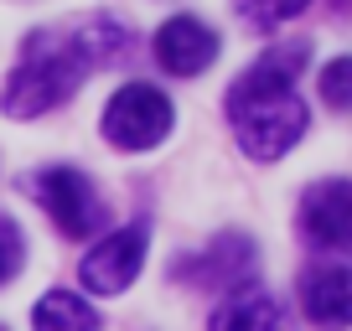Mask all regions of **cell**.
<instances>
[{"label":"cell","mask_w":352,"mask_h":331,"mask_svg":"<svg viewBox=\"0 0 352 331\" xmlns=\"http://www.w3.org/2000/svg\"><path fill=\"white\" fill-rule=\"evenodd\" d=\"M124 47H130V32L109 16H94L83 26H42V32L26 36L21 62L6 78L0 109L11 119H36V114L57 109L63 99H73L83 89V78L94 67L120 62Z\"/></svg>","instance_id":"obj_1"},{"label":"cell","mask_w":352,"mask_h":331,"mask_svg":"<svg viewBox=\"0 0 352 331\" xmlns=\"http://www.w3.org/2000/svg\"><path fill=\"white\" fill-rule=\"evenodd\" d=\"M306 67V47H275L228 89V119L243 155L280 161L306 135V99L296 93V73Z\"/></svg>","instance_id":"obj_2"},{"label":"cell","mask_w":352,"mask_h":331,"mask_svg":"<svg viewBox=\"0 0 352 331\" xmlns=\"http://www.w3.org/2000/svg\"><path fill=\"white\" fill-rule=\"evenodd\" d=\"M21 187L42 202L47 218H52L67 238H88V233L104 228L99 192H94V181H88L83 171H73V166H47V171H36V176L21 181Z\"/></svg>","instance_id":"obj_3"},{"label":"cell","mask_w":352,"mask_h":331,"mask_svg":"<svg viewBox=\"0 0 352 331\" xmlns=\"http://www.w3.org/2000/svg\"><path fill=\"white\" fill-rule=\"evenodd\" d=\"M171 99H166L161 89H151V83H124L120 93L109 99V109H104V135H109V145H120V150H151V145H161L166 135H171Z\"/></svg>","instance_id":"obj_4"},{"label":"cell","mask_w":352,"mask_h":331,"mask_svg":"<svg viewBox=\"0 0 352 331\" xmlns=\"http://www.w3.org/2000/svg\"><path fill=\"white\" fill-rule=\"evenodd\" d=\"M145 238H151L145 222H130V228H114L109 238H99L94 249H88L83 269H78L83 285L94 290V295H120V290L140 275V264H145Z\"/></svg>","instance_id":"obj_5"},{"label":"cell","mask_w":352,"mask_h":331,"mask_svg":"<svg viewBox=\"0 0 352 331\" xmlns=\"http://www.w3.org/2000/svg\"><path fill=\"white\" fill-rule=\"evenodd\" d=\"M300 228L321 249H352V181L331 176L306 187L300 197Z\"/></svg>","instance_id":"obj_6"},{"label":"cell","mask_w":352,"mask_h":331,"mask_svg":"<svg viewBox=\"0 0 352 331\" xmlns=\"http://www.w3.org/2000/svg\"><path fill=\"white\" fill-rule=\"evenodd\" d=\"M212 57H218V32L197 16H171L155 32V62L176 78H197L202 67H212Z\"/></svg>","instance_id":"obj_7"},{"label":"cell","mask_w":352,"mask_h":331,"mask_svg":"<svg viewBox=\"0 0 352 331\" xmlns=\"http://www.w3.org/2000/svg\"><path fill=\"white\" fill-rule=\"evenodd\" d=\"M300 306L321 331H347L352 326V269L347 264H321L300 279Z\"/></svg>","instance_id":"obj_8"},{"label":"cell","mask_w":352,"mask_h":331,"mask_svg":"<svg viewBox=\"0 0 352 331\" xmlns=\"http://www.w3.org/2000/svg\"><path fill=\"white\" fill-rule=\"evenodd\" d=\"M212 331H290V310L280 295L243 285V290H228L223 306L212 310Z\"/></svg>","instance_id":"obj_9"},{"label":"cell","mask_w":352,"mask_h":331,"mask_svg":"<svg viewBox=\"0 0 352 331\" xmlns=\"http://www.w3.org/2000/svg\"><path fill=\"white\" fill-rule=\"evenodd\" d=\"M249 269H254V243L239 238V233H223L208 254L192 259L182 275H192L197 285H223V290H228L233 279H249Z\"/></svg>","instance_id":"obj_10"},{"label":"cell","mask_w":352,"mask_h":331,"mask_svg":"<svg viewBox=\"0 0 352 331\" xmlns=\"http://www.w3.org/2000/svg\"><path fill=\"white\" fill-rule=\"evenodd\" d=\"M32 326L36 331H99L104 321L83 295H73V290H47V295L36 300V310H32Z\"/></svg>","instance_id":"obj_11"},{"label":"cell","mask_w":352,"mask_h":331,"mask_svg":"<svg viewBox=\"0 0 352 331\" xmlns=\"http://www.w3.org/2000/svg\"><path fill=\"white\" fill-rule=\"evenodd\" d=\"M306 5H311V0H239V16L249 26H259V32H275V26L296 21Z\"/></svg>","instance_id":"obj_12"},{"label":"cell","mask_w":352,"mask_h":331,"mask_svg":"<svg viewBox=\"0 0 352 331\" xmlns=\"http://www.w3.org/2000/svg\"><path fill=\"white\" fill-rule=\"evenodd\" d=\"M321 99L331 109H352V57H337L321 67Z\"/></svg>","instance_id":"obj_13"},{"label":"cell","mask_w":352,"mask_h":331,"mask_svg":"<svg viewBox=\"0 0 352 331\" xmlns=\"http://www.w3.org/2000/svg\"><path fill=\"white\" fill-rule=\"evenodd\" d=\"M21 259H26V238H21V228H16L6 212H0V285L21 269Z\"/></svg>","instance_id":"obj_14"},{"label":"cell","mask_w":352,"mask_h":331,"mask_svg":"<svg viewBox=\"0 0 352 331\" xmlns=\"http://www.w3.org/2000/svg\"><path fill=\"white\" fill-rule=\"evenodd\" d=\"M0 331H6V326H0Z\"/></svg>","instance_id":"obj_15"}]
</instances>
